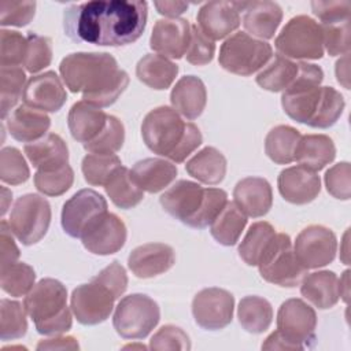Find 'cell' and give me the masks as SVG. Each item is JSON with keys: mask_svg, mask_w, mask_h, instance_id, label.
<instances>
[{"mask_svg": "<svg viewBox=\"0 0 351 351\" xmlns=\"http://www.w3.org/2000/svg\"><path fill=\"white\" fill-rule=\"evenodd\" d=\"M147 18L145 1L93 0L67 7L63 12V29L77 43L119 47L140 38Z\"/></svg>", "mask_w": 351, "mask_h": 351, "instance_id": "6da1fadb", "label": "cell"}, {"mask_svg": "<svg viewBox=\"0 0 351 351\" xmlns=\"http://www.w3.org/2000/svg\"><path fill=\"white\" fill-rule=\"evenodd\" d=\"M59 71L66 86L82 93L84 101L99 108L114 104L129 84V75L107 52H75L62 59Z\"/></svg>", "mask_w": 351, "mask_h": 351, "instance_id": "7a4b0ae2", "label": "cell"}, {"mask_svg": "<svg viewBox=\"0 0 351 351\" xmlns=\"http://www.w3.org/2000/svg\"><path fill=\"white\" fill-rule=\"evenodd\" d=\"M322 80L321 67L298 63V75L281 96V106L289 118L318 129L337 122L344 110V99L335 88L321 86Z\"/></svg>", "mask_w": 351, "mask_h": 351, "instance_id": "3957f363", "label": "cell"}, {"mask_svg": "<svg viewBox=\"0 0 351 351\" xmlns=\"http://www.w3.org/2000/svg\"><path fill=\"white\" fill-rule=\"evenodd\" d=\"M163 210L182 223L203 229L218 217L228 203V193L219 188H203L197 182L180 180L159 197Z\"/></svg>", "mask_w": 351, "mask_h": 351, "instance_id": "277c9868", "label": "cell"}, {"mask_svg": "<svg viewBox=\"0 0 351 351\" xmlns=\"http://www.w3.org/2000/svg\"><path fill=\"white\" fill-rule=\"evenodd\" d=\"M36 330L44 336H58L71 328V311L67 307L66 287L55 278H43L23 300Z\"/></svg>", "mask_w": 351, "mask_h": 351, "instance_id": "5b68a950", "label": "cell"}, {"mask_svg": "<svg viewBox=\"0 0 351 351\" xmlns=\"http://www.w3.org/2000/svg\"><path fill=\"white\" fill-rule=\"evenodd\" d=\"M271 56L270 44L254 38L245 32H237L221 45L218 62L226 71L248 77L261 70Z\"/></svg>", "mask_w": 351, "mask_h": 351, "instance_id": "8992f818", "label": "cell"}, {"mask_svg": "<svg viewBox=\"0 0 351 351\" xmlns=\"http://www.w3.org/2000/svg\"><path fill=\"white\" fill-rule=\"evenodd\" d=\"M274 45L284 58L321 59L324 56L322 27L307 15L293 16L281 29Z\"/></svg>", "mask_w": 351, "mask_h": 351, "instance_id": "52a82bcc", "label": "cell"}, {"mask_svg": "<svg viewBox=\"0 0 351 351\" xmlns=\"http://www.w3.org/2000/svg\"><path fill=\"white\" fill-rule=\"evenodd\" d=\"M259 274L267 282L280 287H296L307 269L298 261L291 239L285 233H276L258 263Z\"/></svg>", "mask_w": 351, "mask_h": 351, "instance_id": "ba28073f", "label": "cell"}, {"mask_svg": "<svg viewBox=\"0 0 351 351\" xmlns=\"http://www.w3.org/2000/svg\"><path fill=\"white\" fill-rule=\"evenodd\" d=\"M160 310L158 303L147 295L132 293L117 304L112 325L123 339H144L158 325Z\"/></svg>", "mask_w": 351, "mask_h": 351, "instance_id": "9c48e42d", "label": "cell"}, {"mask_svg": "<svg viewBox=\"0 0 351 351\" xmlns=\"http://www.w3.org/2000/svg\"><path fill=\"white\" fill-rule=\"evenodd\" d=\"M186 125L188 122H184L174 108L160 106L145 115L141 123V136L154 154L170 158L182 141Z\"/></svg>", "mask_w": 351, "mask_h": 351, "instance_id": "30bf717a", "label": "cell"}, {"mask_svg": "<svg viewBox=\"0 0 351 351\" xmlns=\"http://www.w3.org/2000/svg\"><path fill=\"white\" fill-rule=\"evenodd\" d=\"M49 223L51 206L47 199L36 193H26L15 200L8 225L23 245L38 243L45 236Z\"/></svg>", "mask_w": 351, "mask_h": 351, "instance_id": "8fae6325", "label": "cell"}, {"mask_svg": "<svg viewBox=\"0 0 351 351\" xmlns=\"http://www.w3.org/2000/svg\"><path fill=\"white\" fill-rule=\"evenodd\" d=\"M317 314L302 299L285 300L277 313V332L291 346V350H303L315 340Z\"/></svg>", "mask_w": 351, "mask_h": 351, "instance_id": "7c38bea8", "label": "cell"}, {"mask_svg": "<svg viewBox=\"0 0 351 351\" xmlns=\"http://www.w3.org/2000/svg\"><path fill=\"white\" fill-rule=\"evenodd\" d=\"M115 300L114 292L93 277L90 282L74 288L70 308L80 324L97 325L110 317Z\"/></svg>", "mask_w": 351, "mask_h": 351, "instance_id": "4fadbf2b", "label": "cell"}, {"mask_svg": "<svg viewBox=\"0 0 351 351\" xmlns=\"http://www.w3.org/2000/svg\"><path fill=\"white\" fill-rule=\"evenodd\" d=\"M337 251L336 234L326 226L310 225L295 240L293 252L306 269L324 267L333 262Z\"/></svg>", "mask_w": 351, "mask_h": 351, "instance_id": "5bb4252c", "label": "cell"}, {"mask_svg": "<svg viewBox=\"0 0 351 351\" xmlns=\"http://www.w3.org/2000/svg\"><path fill=\"white\" fill-rule=\"evenodd\" d=\"M233 295L217 287L202 289L192 300L195 322L207 330H219L228 326L233 318Z\"/></svg>", "mask_w": 351, "mask_h": 351, "instance_id": "9a60e30c", "label": "cell"}, {"mask_svg": "<svg viewBox=\"0 0 351 351\" xmlns=\"http://www.w3.org/2000/svg\"><path fill=\"white\" fill-rule=\"evenodd\" d=\"M126 226L112 213H101L93 218L81 234L82 245L95 255H111L118 252L126 241Z\"/></svg>", "mask_w": 351, "mask_h": 351, "instance_id": "2e32d148", "label": "cell"}, {"mask_svg": "<svg viewBox=\"0 0 351 351\" xmlns=\"http://www.w3.org/2000/svg\"><path fill=\"white\" fill-rule=\"evenodd\" d=\"M107 211L106 199L93 189H81L74 193L62 208V228L74 239H80L88 223Z\"/></svg>", "mask_w": 351, "mask_h": 351, "instance_id": "e0dca14e", "label": "cell"}, {"mask_svg": "<svg viewBox=\"0 0 351 351\" xmlns=\"http://www.w3.org/2000/svg\"><path fill=\"white\" fill-rule=\"evenodd\" d=\"M243 1H208L197 11V26L210 40H222L240 26Z\"/></svg>", "mask_w": 351, "mask_h": 351, "instance_id": "ac0fdd59", "label": "cell"}, {"mask_svg": "<svg viewBox=\"0 0 351 351\" xmlns=\"http://www.w3.org/2000/svg\"><path fill=\"white\" fill-rule=\"evenodd\" d=\"M66 99V89L55 71H45L30 77L22 93L23 104L43 112L59 111Z\"/></svg>", "mask_w": 351, "mask_h": 351, "instance_id": "d6986e66", "label": "cell"}, {"mask_svg": "<svg viewBox=\"0 0 351 351\" xmlns=\"http://www.w3.org/2000/svg\"><path fill=\"white\" fill-rule=\"evenodd\" d=\"M191 40V25L182 18L158 19L154 25L149 47L158 55L180 59L185 55Z\"/></svg>", "mask_w": 351, "mask_h": 351, "instance_id": "ffe728a7", "label": "cell"}, {"mask_svg": "<svg viewBox=\"0 0 351 351\" xmlns=\"http://www.w3.org/2000/svg\"><path fill=\"white\" fill-rule=\"evenodd\" d=\"M277 185L284 200L298 206L313 202L321 191L319 176L300 165L284 169L278 176Z\"/></svg>", "mask_w": 351, "mask_h": 351, "instance_id": "44dd1931", "label": "cell"}, {"mask_svg": "<svg viewBox=\"0 0 351 351\" xmlns=\"http://www.w3.org/2000/svg\"><path fill=\"white\" fill-rule=\"evenodd\" d=\"M176 263L174 250L165 243H147L136 247L129 258L128 266L138 278H152L166 273Z\"/></svg>", "mask_w": 351, "mask_h": 351, "instance_id": "7402d4cb", "label": "cell"}, {"mask_svg": "<svg viewBox=\"0 0 351 351\" xmlns=\"http://www.w3.org/2000/svg\"><path fill=\"white\" fill-rule=\"evenodd\" d=\"M234 204L252 218L263 217L273 204V192L267 180L262 177H245L233 189Z\"/></svg>", "mask_w": 351, "mask_h": 351, "instance_id": "603a6c76", "label": "cell"}, {"mask_svg": "<svg viewBox=\"0 0 351 351\" xmlns=\"http://www.w3.org/2000/svg\"><path fill=\"white\" fill-rule=\"evenodd\" d=\"M243 26L251 37L262 41L274 37L282 21V10L274 1H243Z\"/></svg>", "mask_w": 351, "mask_h": 351, "instance_id": "cb8c5ba5", "label": "cell"}, {"mask_svg": "<svg viewBox=\"0 0 351 351\" xmlns=\"http://www.w3.org/2000/svg\"><path fill=\"white\" fill-rule=\"evenodd\" d=\"M10 134L21 143H33L44 137L51 126L49 117L26 104L18 106L5 118Z\"/></svg>", "mask_w": 351, "mask_h": 351, "instance_id": "d4e9b609", "label": "cell"}, {"mask_svg": "<svg viewBox=\"0 0 351 351\" xmlns=\"http://www.w3.org/2000/svg\"><path fill=\"white\" fill-rule=\"evenodd\" d=\"M173 162L160 158H145L134 163L130 176L137 186L145 192L156 193L169 186L177 177Z\"/></svg>", "mask_w": 351, "mask_h": 351, "instance_id": "484cf974", "label": "cell"}, {"mask_svg": "<svg viewBox=\"0 0 351 351\" xmlns=\"http://www.w3.org/2000/svg\"><path fill=\"white\" fill-rule=\"evenodd\" d=\"M173 108L186 119L202 115L207 103V90L203 81L195 75L181 77L170 93Z\"/></svg>", "mask_w": 351, "mask_h": 351, "instance_id": "4316f807", "label": "cell"}, {"mask_svg": "<svg viewBox=\"0 0 351 351\" xmlns=\"http://www.w3.org/2000/svg\"><path fill=\"white\" fill-rule=\"evenodd\" d=\"M27 159L37 170H55L69 162V148L56 133H47L40 140L25 144Z\"/></svg>", "mask_w": 351, "mask_h": 351, "instance_id": "83f0119b", "label": "cell"}, {"mask_svg": "<svg viewBox=\"0 0 351 351\" xmlns=\"http://www.w3.org/2000/svg\"><path fill=\"white\" fill-rule=\"evenodd\" d=\"M107 121V114L84 100L71 106L67 115V126L74 140L82 143V145L95 138Z\"/></svg>", "mask_w": 351, "mask_h": 351, "instance_id": "f1b7e54d", "label": "cell"}, {"mask_svg": "<svg viewBox=\"0 0 351 351\" xmlns=\"http://www.w3.org/2000/svg\"><path fill=\"white\" fill-rule=\"evenodd\" d=\"M300 282V293L321 310L333 307L340 299L339 277L330 270L306 274Z\"/></svg>", "mask_w": 351, "mask_h": 351, "instance_id": "f546056e", "label": "cell"}, {"mask_svg": "<svg viewBox=\"0 0 351 351\" xmlns=\"http://www.w3.org/2000/svg\"><path fill=\"white\" fill-rule=\"evenodd\" d=\"M335 156V143L326 134L302 136L295 149V160L300 166L313 171L324 169L326 165L333 162Z\"/></svg>", "mask_w": 351, "mask_h": 351, "instance_id": "4dcf8cb0", "label": "cell"}, {"mask_svg": "<svg viewBox=\"0 0 351 351\" xmlns=\"http://www.w3.org/2000/svg\"><path fill=\"white\" fill-rule=\"evenodd\" d=\"M188 174L202 184L217 185L226 174V158L214 147H206L185 165Z\"/></svg>", "mask_w": 351, "mask_h": 351, "instance_id": "1f68e13d", "label": "cell"}, {"mask_svg": "<svg viewBox=\"0 0 351 351\" xmlns=\"http://www.w3.org/2000/svg\"><path fill=\"white\" fill-rule=\"evenodd\" d=\"M178 74V66L165 56L147 53L136 66L137 78L147 86L163 90L167 89Z\"/></svg>", "mask_w": 351, "mask_h": 351, "instance_id": "d6a6232c", "label": "cell"}, {"mask_svg": "<svg viewBox=\"0 0 351 351\" xmlns=\"http://www.w3.org/2000/svg\"><path fill=\"white\" fill-rule=\"evenodd\" d=\"M247 225V215L234 204L228 202L218 217L210 225L211 236L222 245H234Z\"/></svg>", "mask_w": 351, "mask_h": 351, "instance_id": "836d02e7", "label": "cell"}, {"mask_svg": "<svg viewBox=\"0 0 351 351\" xmlns=\"http://www.w3.org/2000/svg\"><path fill=\"white\" fill-rule=\"evenodd\" d=\"M302 134L288 125L273 128L265 138V152L277 165H288L295 160V149Z\"/></svg>", "mask_w": 351, "mask_h": 351, "instance_id": "e575fe53", "label": "cell"}, {"mask_svg": "<svg viewBox=\"0 0 351 351\" xmlns=\"http://www.w3.org/2000/svg\"><path fill=\"white\" fill-rule=\"evenodd\" d=\"M237 318L243 329L259 335L269 329L273 321V307L261 296H245L239 303Z\"/></svg>", "mask_w": 351, "mask_h": 351, "instance_id": "d590c367", "label": "cell"}, {"mask_svg": "<svg viewBox=\"0 0 351 351\" xmlns=\"http://www.w3.org/2000/svg\"><path fill=\"white\" fill-rule=\"evenodd\" d=\"M104 189L111 202L123 210L136 207L144 197V191L137 186L130 176V170L125 166L118 167L112 173Z\"/></svg>", "mask_w": 351, "mask_h": 351, "instance_id": "8d00e7d4", "label": "cell"}, {"mask_svg": "<svg viewBox=\"0 0 351 351\" xmlns=\"http://www.w3.org/2000/svg\"><path fill=\"white\" fill-rule=\"evenodd\" d=\"M298 75V63L281 55L271 56L256 75V84L270 92H284Z\"/></svg>", "mask_w": 351, "mask_h": 351, "instance_id": "74e56055", "label": "cell"}, {"mask_svg": "<svg viewBox=\"0 0 351 351\" xmlns=\"http://www.w3.org/2000/svg\"><path fill=\"white\" fill-rule=\"evenodd\" d=\"M276 229L266 221L255 222L239 245V255L248 266H258L263 252L276 236Z\"/></svg>", "mask_w": 351, "mask_h": 351, "instance_id": "f35d334b", "label": "cell"}, {"mask_svg": "<svg viewBox=\"0 0 351 351\" xmlns=\"http://www.w3.org/2000/svg\"><path fill=\"white\" fill-rule=\"evenodd\" d=\"M26 75L19 66L0 67V99H1V118L5 119L11 110L18 103L25 89Z\"/></svg>", "mask_w": 351, "mask_h": 351, "instance_id": "ab89813d", "label": "cell"}, {"mask_svg": "<svg viewBox=\"0 0 351 351\" xmlns=\"http://www.w3.org/2000/svg\"><path fill=\"white\" fill-rule=\"evenodd\" d=\"M36 273L32 266L23 262H14L0 269L1 289L15 298L25 296L34 287Z\"/></svg>", "mask_w": 351, "mask_h": 351, "instance_id": "60d3db41", "label": "cell"}, {"mask_svg": "<svg viewBox=\"0 0 351 351\" xmlns=\"http://www.w3.org/2000/svg\"><path fill=\"white\" fill-rule=\"evenodd\" d=\"M121 166L122 162L115 154H88L81 163L85 181L93 186H104L112 173Z\"/></svg>", "mask_w": 351, "mask_h": 351, "instance_id": "b9f144b4", "label": "cell"}, {"mask_svg": "<svg viewBox=\"0 0 351 351\" xmlns=\"http://www.w3.org/2000/svg\"><path fill=\"white\" fill-rule=\"evenodd\" d=\"M26 310L16 300H0V337L1 340L21 339L27 332Z\"/></svg>", "mask_w": 351, "mask_h": 351, "instance_id": "7bdbcfd3", "label": "cell"}, {"mask_svg": "<svg viewBox=\"0 0 351 351\" xmlns=\"http://www.w3.org/2000/svg\"><path fill=\"white\" fill-rule=\"evenodd\" d=\"M125 141V128L123 123L114 115H107V121L101 132L84 144V148L89 154H115L119 151Z\"/></svg>", "mask_w": 351, "mask_h": 351, "instance_id": "ee69618b", "label": "cell"}, {"mask_svg": "<svg viewBox=\"0 0 351 351\" xmlns=\"http://www.w3.org/2000/svg\"><path fill=\"white\" fill-rule=\"evenodd\" d=\"M74 181V171L67 163L55 170H37L34 174V186L47 196H60L67 192Z\"/></svg>", "mask_w": 351, "mask_h": 351, "instance_id": "f6af8a7d", "label": "cell"}, {"mask_svg": "<svg viewBox=\"0 0 351 351\" xmlns=\"http://www.w3.org/2000/svg\"><path fill=\"white\" fill-rule=\"evenodd\" d=\"M30 170L19 149L4 147L0 152V178L10 185H19L29 180Z\"/></svg>", "mask_w": 351, "mask_h": 351, "instance_id": "bcb514c9", "label": "cell"}, {"mask_svg": "<svg viewBox=\"0 0 351 351\" xmlns=\"http://www.w3.org/2000/svg\"><path fill=\"white\" fill-rule=\"evenodd\" d=\"M27 47L23 66L25 69L34 74L48 67L52 60V41L49 37L36 34L30 32L26 36Z\"/></svg>", "mask_w": 351, "mask_h": 351, "instance_id": "7dc6e473", "label": "cell"}, {"mask_svg": "<svg viewBox=\"0 0 351 351\" xmlns=\"http://www.w3.org/2000/svg\"><path fill=\"white\" fill-rule=\"evenodd\" d=\"M27 40L19 32L0 30V64L19 66L25 62Z\"/></svg>", "mask_w": 351, "mask_h": 351, "instance_id": "c3c4849f", "label": "cell"}, {"mask_svg": "<svg viewBox=\"0 0 351 351\" xmlns=\"http://www.w3.org/2000/svg\"><path fill=\"white\" fill-rule=\"evenodd\" d=\"M215 53V44L210 40L197 25L191 26V40L185 58L191 64L204 66L208 64Z\"/></svg>", "mask_w": 351, "mask_h": 351, "instance_id": "681fc988", "label": "cell"}, {"mask_svg": "<svg viewBox=\"0 0 351 351\" xmlns=\"http://www.w3.org/2000/svg\"><path fill=\"white\" fill-rule=\"evenodd\" d=\"M36 14V1H0L1 26H26Z\"/></svg>", "mask_w": 351, "mask_h": 351, "instance_id": "f907efd6", "label": "cell"}, {"mask_svg": "<svg viewBox=\"0 0 351 351\" xmlns=\"http://www.w3.org/2000/svg\"><path fill=\"white\" fill-rule=\"evenodd\" d=\"M324 45L330 56L346 55L350 51V21L321 25Z\"/></svg>", "mask_w": 351, "mask_h": 351, "instance_id": "816d5d0a", "label": "cell"}, {"mask_svg": "<svg viewBox=\"0 0 351 351\" xmlns=\"http://www.w3.org/2000/svg\"><path fill=\"white\" fill-rule=\"evenodd\" d=\"M151 350H189V336L176 325H163L149 340Z\"/></svg>", "mask_w": 351, "mask_h": 351, "instance_id": "f5cc1de1", "label": "cell"}, {"mask_svg": "<svg viewBox=\"0 0 351 351\" xmlns=\"http://www.w3.org/2000/svg\"><path fill=\"white\" fill-rule=\"evenodd\" d=\"M326 191L336 199H350V163L340 162L325 173Z\"/></svg>", "mask_w": 351, "mask_h": 351, "instance_id": "db71d44e", "label": "cell"}, {"mask_svg": "<svg viewBox=\"0 0 351 351\" xmlns=\"http://www.w3.org/2000/svg\"><path fill=\"white\" fill-rule=\"evenodd\" d=\"M311 10L318 16L322 25L340 23L350 21L351 3L348 0L341 1H311Z\"/></svg>", "mask_w": 351, "mask_h": 351, "instance_id": "11a10c76", "label": "cell"}, {"mask_svg": "<svg viewBox=\"0 0 351 351\" xmlns=\"http://www.w3.org/2000/svg\"><path fill=\"white\" fill-rule=\"evenodd\" d=\"M95 278L103 282L104 285H107L114 292L117 299H119L128 288L126 271L123 266L117 261H114L107 267H104L99 274L95 276Z\"/></svg>", "mask_w": 351, "mask_h": 351, "instance_id": "9f6ffc18", "label": "cell"}, {"mask_svg": "<svg viewBox=\"0 0 351 351\" xmlns=\"http://www.w3.org/2000/svg\"><path fill=\"white\" fill-rule=\"evenodd\" d=\"M202 140H203V137H202L199 128L196 125H193L192 122H188L186 132H185L182 141L180 143V145L171 154V156L169 159L174 163L184 162L202 144Z\"/></svg>", "mask_w": 351, "mask_h": 351, "instance_id": "6f0895ef", "label": "cell"}, {"mask_svg": "<svg viewBox=\"0 0 351 351\" xmlns=\"http://www.w3.org/2000/svg\"><path fill=\"white\" fill-rule=\"evenodd\" d=\"M11 228L7 221H1L0 223V255H1V265L0 269L7 267L8 265L14 263L19 258V250L14 241Z\"/></svg>", "mask_w": 351, "mask_h": 351, "instance_id": "680465c9", "label": "cell"}, {"mask_svg": "<svg viewBox=\"0 0 351 351\" xmlns=\"http://www.w3.org/2000/svg\"><path fill=\"white\" fill-rule=\"evenodd\" d=\"M37 350H78V341L73 336H55L52 339L41 340L37 347Z\"/></svg>", "mask_w": 351, "mask_h": 351, "instance_id": "91938a15", "label": "cell"}, {"mask_svg": "<svg viewBox=\"0 0 351 351\" xmlns=\"http://www.w3.org/2000/svg\"><path fill=\"white\" fill-rule=\"evenodd\" d=\"M154 4L158 12L167 18H177L189 7V4L185 1H155Z\"/></svg>", "mask_w": 351, "mask_h": 351, "instance_id": "94428289", "label": "cell"}, {"mask_svg": "<svg viewBox=\"0 0 351 351\" xmlns=\"http://www.w3.org/2000/svg\"><path fill=\"white\" fill-rule=\"evenodd\" d=\"M336 77L337 81L346 89H348V53H346L343 59L336 62Z\"/></svg>", "mask_w": 351, "mask_h": 351, "instance_id": "6125c7cd", "label": "cell"}, {"mask_svg": "<svg viewBox=\"0 0 351 351\" xmlns=\"http://www.w3.org/2000/svg\"><path fill=\"white\" fill-rule=\"evenodd\" d=\"M348 274H350V270H346L343 273V276L340 277L339 280V288H340V298H343L344 302H348V293H350V281H348Z\"/></svg>", "mask_w": 351, "mask_h": 351, "instance_id": "be15d7a7", "label": "cell"}, {"mask_svg": "<svg viewBox=\"0 0 351 351\" xmlns=\"http://www.w3.org/2000/svg\"><path fill=\"white\" fill-rule=\"evenodd\" d=\"M12 199L11 191H8L5 186H1V215H4L8 210V203Z\"/></svg>", "mask_w": 351, "mask_h": 351, "instance_id": "e7e4bbea", "label": "cell"}, {"mask_svg": "<svg viewBox=\"0 0 351 351\" xmlns=\"http://www.w3.org/2000/svg\"><path fill=\"white\" fill-rule=\"evenodd\" d=\"M125 348H145L144 346H133V344H130V346H126Z\"/></svg>", "mask_w": 351, "mask_h": 351, "instance_id": "03108f58", "label": "cell"}]
</instances>
